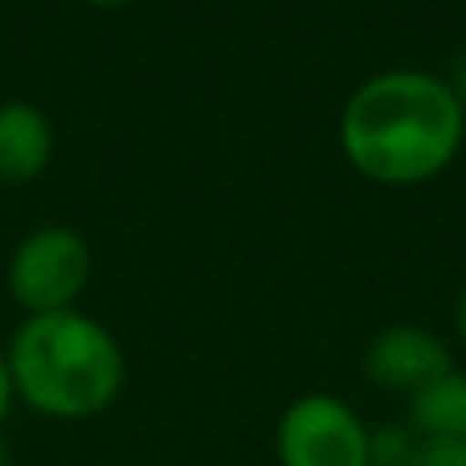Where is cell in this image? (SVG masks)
Instances as JSON below:
<instances>
[{
	"label": "cell",
	"instance_id": "obj_10",
	"mask_svg": "<svg viewBox=\"0 0 466 466\" xmlns=\"http://www.w3.org/2000/svg\"><path fill=\"white\" fill-rule=\"evenodd\" d=\"M446 82H451V90L459 95V103L466 106V49L459 57H454V66H451V74H446Z\"/></svg>",
	"mask_w": 466,
	"mask_h": 466
},
{
	"label": "cell",
	"instance_id": "obj_5",
	"mask_svg": "<svg viewBox=\"0 0 466 466\" xmlns=\"http://www.w3.org/2000/svg\"><path fill=\"white\" fill-rule=\"evenodd\" d=\"M360 369L385 393L413 397L421 385L454 369V352L438 331L418 323H389L364 344Z\"/></svg>",
	"mask_w": 466,
	"mask_h": 466
},
{
	"label": "cell",
	"instance_id": "obj_1",
	"mask_svg": "<svg viewBox=\"0 0 466 466\" xmlns=\"http://www.w3.org/2000/svg\"><path fill=\"white\" fill-rule=\"evenodd\" d=\"M466 144V106L446 74L397 66L364 78L339 111V147L364 180L413 188L442 177Z\"/></svg>",
	"mask_w": 466,
	"mask_h": 466
},
{
	"label": "cell",
	"instance_id": "obj_2",
	"mask_svg": "<svg viewBox=\"0 0 466 466\" xmlns=\"http://www.w3.org/2000/svg\"><path fill=\"white\" fill-rule=\"evenodd\" d=\"M13 393L46 418L82 421L111 410L127 385V356L86 311L25 315L5 348Z\"/></svg>",
	"mask_w": 466,
	"mask_h": 466
},
{
	"label": "cell",
	"instance_id": "obj_4",
	"mask_svg": "<svg viewBox=\"0 0 466 466\" xmlns=\"http://www.w3.org/2000/svg\"><path fill=\"white\" fill-rule=\"evenodd\" d=\"M364 418L331 393H303L282 410L274 430L279 466H372Z\"/></svg>",
	"mask_w": 466,
	"mask_h": 466
},
{
	"label": "cell",
	"instance_id": "obj_13",
	"mask_svg": "<svg viewBox=\"0 0 466 466\" xmlns=\"http://www.w3.org/2000/svg\"><path fill=\"white\" fill-rule=\"evenodd\" d=\"M86 5H95V8H123V5H131V0H86Z\"/></svg>",
	"mask_w": 466,
	"mask_h": 466
},
{
	"label": "cell",
	"instance_id": "obj_11",
	"mask_svg": "<svg viewBox=\"0 0 466 466\" xmlns=\"http://www.w3.org/2000/svg\"><path fill=\"white\" fill-rule=\"evenodd\" d=\"M13 377H8V360H5V352H0V421L8 418V405H13Z\"/></svg>",
	"mask_w": 466,
	"mask_h": 466
},
{
	"label": "cell",
	"instance_id": "obj_14",
	"mask_svg": "<svg viewBox=\"0 0 466 466\" xmlns=\"http://www.w3.org/2000/svg\"><path fill=\"white\" fill-rule=\"evenodd\" d=\"M0 466H8V451H5V442H0Z\"/></svg>",
	"mask_w": 466,
	"mask_h": 466
},
{
	"label": "cell",
	"instance_id": "obj_3",
	"mask_svg": "<svg viewBox=\"0 0 466 466\" xmlns=\"http://www.w3.org/2000/svg\"><path fill=\"white\" fill-rule=\"evenodd\" d=\"M95 274V249L70 226L29 229L8 254V295L25 315L74 311Z\"/></svg>",
	"mask_w": 466,
	"mask_h": 466
},
{
	"label": "cell",
	"instance_id": "obj_12",
	"mask_svg": "<svg viewBox=\"0 0 466 466\" xmlns=\"http://www.w3.org/2000/svg\"><path fill=\"white\" fill-rule=\"evenodd\" d=\"M454 331H459V339L466 344V287L459 290V299H454Z\"/></svg>",
	"mask_w": 466,
	"mask_h": 466
},
{
	"label": "cell",
	"instance_id": "obj_9",
	"mask_svg": "<svg viewBox=\"0 0 466 466\" xmlns=\"http://www.w3.org/2000/svg\"><path fill=\"white\" fill-rule=\"evenodd\" d=\"M410 466H466V438H418Z\"/></svg>",
	"mask_w": 466,
	"mask_h": 466
},
{
	"label": "cell",
	"instance_id": "obj_6",
	"mask_svg": "<svg viewBox=\"0 0 466 466\" xmlns=\"http://www.w3.org/2000/svg\"><path fill=\"white\" fill-rule=\"evenodd\" d=\"M54 123L25 98L0 103V185H29L54 160Z\"/></svg>",
	"mask_w": 466,
	"mask_h": 466
},
{
	"label": "cell",
	"instance_id": "obj_8",
	"mask_svg": "<svg viewBox=\"0 0 466 466\" xmlns=\"http://www.w3.org/2000/svg\"><path fill=\"white\" fill-rule=\"evenodd\" d=\"M418 434L410 426H380L369 434V462L372 466H410Z\"/></svg>",
	"mask_w": 466,
	"mask_h": 466
},
{
	"label": "cell",
	"instance_id": "obj_7",
	"mask_svg": "<svg viewBox=\"0 0 466 466\" xmlns=\"http://www.w3.org/2000/svg\"><path fill=\"white\" fill-rule=\"evenodd\" d=\"M405 405H410V421L405 426L418 438H466V372L462 369L434 377L413 397H405Z\"/></svg>",
	"mask_w": 466,
	"mask_h": 466
}]
</instances>
